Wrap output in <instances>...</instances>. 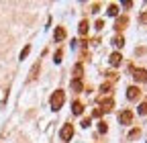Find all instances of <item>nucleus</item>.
I'll return each instance as SVG.
<instances>
[{"instance_id": "1", "label": "nucleus", "mask_w": 147, "mask_h": 143, "mask_svg": "<svg viewBox=\"0 0 147 143\" xmlns=\"http://www.w3.org/2000/svg\"><path fill=\"white\" fill-rule=\"evenodd\" d=\"M63 100H65L63 92H61V90H55V92L51 94V109H53V111H59L61 106H63Z\"/></svg>"}, {"instance_id": "2", "label": "nucleus", "mask_w": 147, "mask_h": 143, "mask_svg": "<svg viewBox=\"0 0 147 143\" xmlns=\"http://www.w3.org/2000/svg\"><path fill=\"white\" fill-rule=\"evenodd\" d=\"M131 121H133V113L131 111H123L119 115V123L121 125H131Z\"/></svg>"}, {"instance_id": "3", "label": "nucleus", "mask_w": 147, "mask_h": 143, "mask_svg": "<svg viewBox=\"0 0 147 143\" xmlns=\"http://www.w3.org/2000/svg\"><path fill=\"white\" fill-rule=\"evenodd\" d=\"M139 96H141L139 86H129V88H127V98H129V100H135V98H139Z\"/></svg>"}, {"instance_id": "4", "label": "nucleus", "mask_w": 147, "mask_h": 143, "mask_svg": "<svg viewBox=\"0 0 147 143\" xmlns=\"http://www.w3.org/2000/svg\"><path fill=\"white\" fill-rule=\"evenodd\" d=\"M59 137H61L63 141H69V139L74 137V129H71V125H65V127L61 129V133H59Z\"/></svg>"}, {"instance_id": "5", "label": "nucleus", "mask_w": 147, "mask_h": 143, "mask_svg": "<svg viewBox=\"0 0 147 143\" xmlns=\"http://www.w3.org/2000/svg\"><path fill=\"white\" fill-rule=\"evenodd\" d=\"M133 76L137 82H147V69H133Z\"/></svg>"}, {"instance_id": "6", "label": "nucleus", "mask_w": 147, "mask_h": 143, "mask_svg": "<svg viewBox=\"0 0 147 143\" xmlns=\"http://www.w3.org/2000/svg\"><path fill=\"white\" fill-rule=\"evenodd\" d=\"M100 106H102L100 111L108 113V111H113V106H115V100H113V98H106V100H102V104H100Z\"/></svg>"}, {"instance_id": "7", "label": "nucleus", "mask_w": 147, "mask_h": 143, "mask_svg": "<svg viewBox=\"0 0 147 143\" xmlns=\"http://www.w3.org/2000/svg\"><path fill=\"white\" fill-rule=\"evenodd\" d=\"M82 74H84L82 63H76V65H74V80H82Z\"/></svg>"}, {"instance_id": "8", "label": "nucleus", "mask_w": 147, "mask_h": 143, "mask_svg": "<svg viewBox=\"0 0 147 143\" xmlns=\"http://www.w3.org/2000/svg\"><path fill=\"white\" fill-rule=\"evenodd\" d=\"M121 59H123V57H121V53H119V51H115L113 55H110V65H113V67L121 65Z\"/></svg>"}, {"instance_id": "9", "label": "nucleus", "mask_w": 147, "mask_h": 143, "mask_svg": "<svg viewBox=\"0 0 147 143\" xmlns=\"http://www.w3.org/2000/svg\"><path fill=\"white\" fill-rule=\"evenodd\" d=\"M53 37H55V41H63V39H65V29L57 27V29H55V33H53Z\"/></svg>"}, {"instance_id": "10", "label": "nucleus", "mask_w": 147, "mask_h": 143, "mask_svg": "<svg viewBox=\"0 0 147 143\" xmlns=\"http://www.w3.org/2000/svg\"><path fill=\"white\" fill-rule=\"evenodd\" d=\"M71 109H74V115H82V113H84V106H82V102H74V106H71Z\"/></svg>"}, {"instance_id": "11", "label": "nucleus", "mask_w": 147, "mask_h": 143, "mask_svg": "<svg viewBox=\"0 0 147 143\" xmlns=\"http://www.w3.org/2000/svg\"><path fill=\"white\" fill-rule=\"evenodd\" d=\"M71 90L80 92V90H82V80H71Z\"/></svg>"}, {"instance_id": "12", "label": "nucleus", "mask_w": 147, "mask_h": 143, "mask_svg": "<svg viewBox=\"0 0 147 143\" xmlns=\"http://www.w3.org/2000/svg\"><path fill=\"white\" fill-rule=\"evenodd\" d=\"M125 25H127V19H125V16H123V19H119V21H117V25H115V29H117V31H123V29H125Z\"/></svg>"}, {"instance_id": "13", "label": "nucleus", "mask_w": 147, "mask_h": 143, "mask_svg": "<svg viewBox=\"0 0 147 143\" xmlns=\"http://www.w3.org/2000/svg\"><path fill=\"white\" fill-rule=\"evenodd\" d=\"M78 31H80V35H86L88 33V21H82L80 27H78Z\"/></svg>"}, {"instance_id": "14", "label": "nucleus", "mask_w": 147, "mask_h": 143, "mask_svg": "<svg viewBox=\"0 0 147 143\" xmlns=\"http://www.w3.org/2000/svg\"><path fill=\"white\" fill-rule=\"evenodd\" d=\"M108 14H110V16H117V14H119V6H117V4H110V6H108Z\"/></svg>"}, {"instance_id": "15", "label": "nucleus", "mask_w": 147, "mask_h": 143, "mask_svg": "<svg viewBox=\"0 0 147 143\" xmlns=\"http://www.w3.org/2000/svg\"><path fill=\"white\" fill-rule=\"evenodd\" d=\"M37 72H39V63H35V65H33V69H31V76H29V80H35Z\"/></svg>"}, {"instance_id": "16", "label": "nucleus", "mask_w": 147, "mask_h": 143, "mask_svg": "<svg viewBox=\"0 0 147 143\" xmlns=\"http://www.w3.org/2000/svg\"><path fill=\"white\" fill-rule=\"evenodd\" d=\"M113 45H117V47H123V45H125V39H123V37H115V39H113Z\"/></svg>"}, {"instance_id": "17", "label": "nucleus", "mask_w": 147, "mask_h": 143, "mask_svg": "<svg viewBox=\"0 0 147 143\" xmlns=\"http://www.w3.org/2000/svg\"><path fill=\"white\" fill-rule=\"evenodd\" d=\"M29 51H31V47H29V45H27V47H25V49H23V51H21V59H25V57H27V55H29Z\"/></svg>"}, {"instance_id": "18", "label": "nucleus", "mask_w": 147, "mask_h": 143, "mask_svg": "<svg viewBox=\"0 0 147 143\" xmlns=\"http://www.w3.org/2000/svg\"><path fill=\"white\" fill-rule=\"evenodd\" d=\"M139 115H147V102H143V104L139 106Z\"/></svg>"}, {"instance_id": "19", "label": "nucleus", "mask_w": 147, "mask_h": 143, "mask_svg": "<svg viewBox=\"0 0 147 143\" xmlns=\"http://www.w3.org/2000/svg\"><path fill=\"white\" fill-rule=\"evenodd\" d=\"M139 133H141L139 129H133L131 133H129V139H135V137H139Z\"/></svg>"}, {"instance_id": "20", "label": "nucleus", "mask_w": 147, "mask_h": 143, "mask_svg": "<svg viewBox=\"0 0 147 143\" xmlns=\"http://www.w3.org/2000/svg\"><path fill=\"white\" fill-rule=\"evenodd\" d=\"M61 55H63V53L57 51V53H55V59H53V61H55V63H61Z\"/></svg>"}, {"instance_id": "21", "label": "nucleus", "mask_w": 147, "mask_h": 143, "mask_svg": "<svg viewBox=\"0 0 147 143\" xmlns=\"http://www.w3.org/2000/svg\"><path fill=\"white\" fill-rule=\"evenodd\" d=\"M82 127H84V129L90 127V119H84V121H82Z\"/></svg>"}, {"instance_id": "22", "label": "nucleus", "mask_w": 147, "mask_h": 143, "mask_svg": "<svg viewBox=\"0 0 147 143\" xmlns=\"http://www.w3.org/2000/svg\"><path fill=\"white\" fill-rule=\"evenodd\" d=\"M139 21H141L143 25H147V12H143V14H141V19H139Z\"/></svg>"}, {"instance_id": "23", "label": "nucleus", "mask_w": 147, "mask_h": 143, "mask_svg": "<svg viewBox=\"0 0 147 143\" xmlns=\"http://www.w3.org/2000/svg\"><path fill=\"white\" fill-rule=\"evenodd\" d=\"M98 129H100V133H106V125H104V123H100V127H98Z\"/></svg>"}, {"instance_id": "24", "label": "nucleus", "mask_w": 147, "mask_h": 143, "mask_svg": "<svg viewBox=\"0 0 147 143\" xmlns=\"http://www.w3.org/2000/svg\"><path fill=\"white\" fill-rule=\"evenodd\" d=\"M104 27V21H96V29H102Z\"/></svg>"}]
</instances>
